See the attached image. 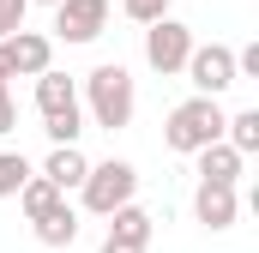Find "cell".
<instances>
[{
  "label": "cell",
  "instance_id": "obj_1",
  "mask_svg": "<svg viewBox=\"0 0 259 253\" xmlns=\"http://www.w3.org/2000/svg\"><path fill=\"white\" fill-rule=\"evenodd\" d=\"M78 103H84V121L103 126V133H121L133 126V109H139V85H133V72L121 61H103L84 72V91H78Z\"/></svg>",
  "mask_w": 259,
  "mask_h": 253
},
{
  "label": "cell",
  "instance_id": "obj_2",
  "mask_svg": "<svg viewBox=\"0 0 259 253\" xmlns=\"http://www.w3.org/2000/svg\"><path fill=\"white\" fill-rule=\"evenodd\" d=\"M223 103L217 97H187V103H175L169 109V121H163V145L175 151V157H193L199 145H211V139H223Z\"/></svg>",
  "mask_w": 259,
  "mask_h": 253
},
{
  "label": "cell",
  "instance_id": "obj_3",
  "mask_svg": "<svg viewBox=\"0 0 259 253\" xmlns=\"http://www.w3.org/2000/svg\"><path fill=\"white\" fill-rule=\"evenodd\" d=\"M133 193H139V169H133L127 157L91 163V169H84V181H78V199H84V211H91V217H109L115 205H127Z\"/></svg>",
  "mask_w": 259,
  "mask_h": 253
},
{
  "label": "cell",
  "instance_id": "obj_4",
  "mask_svg": "<svg viewBox=\"0 0 259 253\" xmlns=\"http://www.w3.org/2000/svg\"><path fill=\"white\" fill-rule=\"evenodd\" d=\"M187 55H193V30H187L175 12H163V18L145 24V66H151V72L175 78V72L187 66Z\"/></svg>",
  "mask_w": 259,
  "mask_h": 253
},
{
  "label": "cell",
  "instance_id": "obj_5",
  "mask_svg": "<svg viewBox=\"0 0 259 253\" xmlns=\"http://www.w3.org/2000/svg\"><path fill=\"white\" fill-rule=\"evenodd\" d=\"M187 85H193L199 97H223L229 85H241L235 78V49L229 43H193V55H187Z\"/></svg>",
  "mask_w": 259,
  "mask_h": 253
},
{
  "label": "cell",
  "instance_id": "obj_6",
  "mask_svg": "<svg viewBox=\"0 0 259 253\" xmlns=\"http://www.w3.org/2000/svg\"><path fill=\"white\" fill-rule=\"evenodd\" d=\"M55 43H97L109 30V0H55Z\"/></svg>",
  "mask_w": 259,
  "mask_h": 253
},
{
  "label": "cell",
  "instance_id": "obj_7",
  "mask_svg": "<svg viewBox=\"0 0 259 253\" xmlns=\"http://www.w3.org/2000/svg\"><path fill=\"white\" fill-rule=\"evenodd\" d=\"M193 217L211 229V235L235 229V217H241V193H235V181H199V193H193Z\"/></svg>",
  "mask_w": 259,
  "mask_h": 253
},
{
  "label": "cell",
  "instance_id": "obj_8",
  "mask_svg": "<svg viewBox=\"0 0 259 253\" xmlns=\"http://www.w3.org/2000/svg\"><path fill=\"white\" fill-rule=\"evenodd\" d=\"M0 43H6L18 78H36V72L55 66V36H42V30H12V36H0Z\"/></svg>",
  "mask_w": 259,
  "mask_h": 253
},
{
  "label": "cell",
  "instance_id": "obj_9",
  "mask_svg": "<svg viewBox=\"0 0 259 253\" xmlns=\"http://www.w3.org/2000/svg\"><path fill=\"white\" fill-rule=\"evenodd\" d=\"M199 163V181H241V169H247V157L229 145V139H211V145H199L193 151Z\"/></svg>",
  "mask_w": 259,
  "mask_h": 253
},
{
  "label": "cell",
  "instance_id": "obj_10",
  "mask_svg": "<svg viewBox=\"0 0 259 253\" xmlns=\"http://www.w3.org/2000/svg\"><path fill=\"white\" fill-rule=\"evenodd\" d=\"M66 109H84L78 103V85L66 78V72H36V115H66Z\"/></svg>",
  "mask_w": 259,
  "mask_h": 253
},
{
  "label": "cell",
  "instance_id": "obj_11",
  "mask_svg": "<svg viewBox=\"0 0 259 253\" xmlns=\"http://www.w3.org/2000/svg\"><path fill=\"white\" fill-rule=\"evenodd\" d=\"M30 229H36L42 247H72V241H78V211L61 199V205H49L42 217H30Z\"/></svg>",
  "mask_w": 259,
  "mask_h": 253
},
{
  "label": "cell",
  "instance_id": "obj_12",
  "mask_svg": "<svg viewBox=\"0 0 259 253\" xmlns=\"http://www.w3.org/2000/svg\"><path fill=\"white\" fill-rule=\"evenodd\" d=\"M109 235H115V241H139V247H151V235H157V217H151V211H145V205H115V211H109Z\"/></svg>",
  "mask_w": 259,
  "mask_h": 253
},
{
  "label": "cell",
  "instance_id": "obj_13",
  "mask_svg": "<svg viewBox=\"0 0 259 253\" xmlns=\"http://www.w3.org/2000/svg\"><path fill=\"white\" fill-rule=\"evenodd\" d=\"M84 169H91V157H84L78 145H55V151H49V163H42L36 175H49L61 193H72L78 181H84Z\"/></svg>",
  "mask_w": 259,
  "mask_h": 253
},
{
  "label": "cell",
  "instance_id": "obj_14",
  "mask_svg": "<svg viewBox=\"0 0 259 253\" xmlns=\"http://www.w3.org/2000/svg\"><path fill=\"white\" fill-rule=\"evenodd\" d=\"M12 199H18V211H24V217H42V211H49V205H61L66 193L55 187V181H49V175H36V169H30V175H24V187L12 193Z\"/></svg>",
  "mask_w": 259,
  "mask_h": 253
},
{
  "label": "cell",
  "instance_id": "obj_15",
  "mask_svg": "<svg viewBox=\"0 0 259 253\" xmlns=\"http://www.w3.org/2000/svg\"><path fill=\"white\" fill-rule=\"evenodd\" d=\"M223 139H229L241 157H253V151H259V109H241V115H229V121H223Z\"/></svg>",
  "mask_w": 259,
  "mask_h": 253
},
{
  "label": "cell",
  "instance_id": "obj_16",
  "mask_svg": "<svg viewBox=\"0 0 259 253\" xmlns=\"http://www.w3.org/2000/svg\"><path fill=\"white\" fill-rule=\"evenodd\" d=\"M42 133H49V145H78V133H84V109H66V115H42Z\"/></svg>",
  "mask_w": 259,
  "mask_h": 253
},
{
  "label": "cell",
  "instance_id": "obj_17",
  "mask_svg": "<svg viewBox=\"0 0 259 253\" xmlns=\"http://www.w3.org/2000/svg\"><path fill=\"white\" fill-rule=\"evenodd\" d=\"M24 175H30L24 151H0V199H12V193L24 187Z\"/></svg>",
  "mask_w": 259,
  "mask_h": 253
},
{
  "label": "cell",
  "instance_id": "obj_18",
  "mask_svg": "<svg viewBox=\"0 0 259 253\" xmlns=\"http://www.w3.org/2000/svg\"><path fill=\"white\" fill-rule=\"evenodd\" d=\"M121 12H127L133 24H151V18H163V12H175V0H121Z\"/></svg>",
  "mask_w": 259,
  "mask_h": 253
},
{
  "label": "cell",
  "instance_id": "obj_19",
  "mask_svg": "<svg viewBox=\"0 0 259 253\" xmlns=\"http://www.w3.org/2000/svg\"><path fill=\"white\" fill-rule=\"evenodd\" d=\"M24 12H30V0H0V36L24 30Z\"/></svg>",
  "mask_w": 259,
  "mask_h": 253
},
{
  "label": "cell",
  "instance_id": "obj_20",
  "mask_svg": "<svg viewBox=\"0 0 259 253\" xmlns=\"http://www.w3.org/2000/svg\"><path fill=\"white\" fill-rule=\"evenodd\" d=\"M18 126V103H12V91L0 85V133H12Z\"/></svg>",
  "mask_w": 259,
  "mask_h": 253
},
{
  "label": "cell",
  "instance_id": "obj_21",
  "mask_svg": "<svg viewBox=\"0 0 259 253\" xmlns=\"http://www.w3.org/2000/svg\"><path fill=\"white\" fill-rule=\"evenodd\" d=\"M103 253H145L139 241H115V235H103Z\"/></svg>",
  "mask_w": 259,
  "mask_h": 253
},
{
  "label": "cell",
  "instance_id": "obj_22",
  "mask_svg": "<svg viewBox=\"0 0 259 253\" xmlns=\"http://www.w3.org/2000/svg\"><path fill=\"white\" fill-rule=\"evenodd\" d=\"M6 78H18V72H12V55H6V43H0V85H6Z\"/></svg>",
  "mask_w": 259,
  "mask_h": 253
},
{
  "label": "cell",
  "instance_id": "obj_23",
  "mask_svg": "<svg viewBox=\"0 0 259 253\" xmlns=\"http://www.w3.org/2000/svg\"><path fill=\"white\" fill-rule=\"evenodd\" d=\"M30 6H55V0H30Z\"/></svg>",
  "mask_w": 259,
  "mask_h": 253
}]
</instances>
